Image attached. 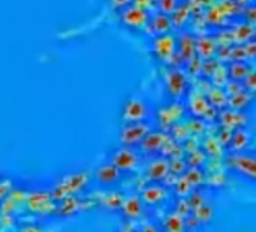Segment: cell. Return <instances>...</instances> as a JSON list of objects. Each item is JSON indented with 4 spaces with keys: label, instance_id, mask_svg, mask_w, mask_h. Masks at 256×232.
<instances>
[{
    "label": "cell",
    "instance_id": "obj_8",
    "mask_svg": "<svg viewBox=\"0 0 256 232\" xmlns=\"http://www.w3.org/2000/svg\"><path fill=\"white\" fill-rule=\"evenodd\" d=\"M175 48H176V41L169 34L157 36L154 41V52L160 59L166 60V59L172 58V54L175 53Z\"/></svg>",
    "mask_w": 256,
    "mask_h": 232
},
{
    "label": "cell",
    "instance_id": "obj_4",
    "mask_svg": "<svg viewBox=\"0 0 256 232\" xmlns=\"http://www.w3.org/2000/svg\"><path fill=\"white\" fill-rule=\"evenodd\" d=\"M110 163L113 166H116L120 172H128V170H133L138 168L139 164V157L136 154V151L133 148H128V146H122L119 150H116L112 156Z\"/></svg>",
    "mask_w": 256,
    "mask_h": 232
},
{
    "label": "cell",
    "instance_id": "obj_1",
    "mask_svg": "<svg viewBox=\"0 0 256 232\" xmlns=\"http://www.w3.org/2000/svg\"><path fill=\"white\" fill-rule=\"evenodd\" d=\"M151 133V127L150 124L144 122H130V124H125L120 130L119 139L122 146H128V148H133L136 145H140L142 140Z\"/></svg>",
    "mask_w": 256,
    "mask_h": 232
},
{
    "label": "cell",
    "instance_id": "obj_2",
    "mask_svg": "<svg viewBox=\"0 0 256 232\" xmlns=\"http://www.w3.org/2000/svg\"><path fill=\"white\" fill-rule=\"evenodd\" d=\"M150 17H151V14H150L148 8H142L138 5L128 6L126 10H124L119 14L120 23L132 30H139V29L148 26Z\"/></svg>",
    "mask_w": 256,
    "mask_h": 232
},
{
    "label": "cell",
    "instance_id": "obj_17",
    "mask_svg": "<svg viewBox=\"0 0 256 232\" xmlns=\"http://www.w3.org/2000/svg\"><path fill=\"white\" fill-rule=\"evenodd\" d=\"M122 202H124V198L122 196H119L118 193H110V194H107L106 198H104V204L108 206V208H120V205H122Z\"/></svg>",
    "mask_w": 256,
    "mask_h": 232
},
{
    "label": "cell",
    "instance_id": "obj_11",
    "mask_svg": "<svg viewBox=\"0 0 256 232\" xmlns=\"http://www.w3.org/2000/svg\"><path fill=\"white\" fill-rule=\"evenodd\" d=\"M142 199L139 196H130L124 199L122 205H120V210L124 212L125 217L128 218H138L140 214H142Z\"/></svg>",
    "mask_w": 256,
    "mask_h": 232
},
{
    "label": "cell",
    "instance_id": "obj_3",
    "mask_svg": "<svg viewBox=\"0 0 256 232\" xmlns=\"http://www.w3.org/2000/svg\"><path fill=\"white\" fill-rule=\"evenodd\" d=\"M148 116V106L145 104L144 100L133 96L130 100H126L122 108V118L125 124L130 122H144L145 118Z\"/></svg>",
    "mask_w": 256,
    "mask_h": 232
},
{
    "label": "cell",
    "instance_id": "obj_15",
    "mask_svg": "<svg viewBox=\"0 0 256 232\" xmlns=\"http://www.w3.org/2000/svg\"><path fill=\"white\" fill-rule=\"evenodd\" d=\"M108 5L114 12H122L124 10H126L128 6L134 5V0H108Z\"/></svg>",
    "mask_w": 256,
    "mask_h": 232
},
{
    "label": "cell",
    "instance_id": "obj_5",
    "mask_svg": "<svg viewBox=\"0 0 256 232\" xmlns=\"http://www.w3.org/2000/svg\"><path fill=\"white\" fill-rule=\"evenodd\" d=\"M120 176H122V172L116 166H113L110 162L100 164L95 170V180L101 186H112V184L118 182L120 180Z\"/></svg>",
    "mask_w": 256,
    "mask_h": 232
},
{
    "label": "cell",
    "instance_id": "obj_14",
    "mask_svg": "<svg viewBox=\"0 0 256 232\" xmlns=\"http://www.w3.org/2000/svg\"><path fill=\"white\" fill-rule=\"evenodd\" d=\"M157 8H158V12L170 16L175 12L178 5H176V0H157Z\"/></svg>",
    "mask_w": 256,
    "mask_h": 232
},
{
    "label": "cell",
    "instance_id": "obj_19",
    "mask_svg": "<svg viewBox=\"0 0 256 232\" xmlns=\"http://www.w3.org/2000/svg\"><path fill=\"white\" fill-rule=\"evenodd\" d=\"M142 232H157V229H156L152 224H145V226L142 228Z\"/></svg>",
    "mask_w": 256,
    "mask_h": 232
},
{
    "label": "cell",
    "instance_id": "obj_13",
    "mask_svg": "<svg viewBox=\"0 0 256 232\" xmlns=\"http://www.w3.org/2000/svg\"><path fill=\"white\" fill-rule=\"evenodd\" d=\"M176 47L180 48L181 58L190 60V58H192L193 53H194V40H193L192 36H182V38H180Z\"/></svg>",
    "mask_w": 256,
    "mask_h": 232
},
{
    "label": "cell",
    "instance_id": "obj_16",
    "mask_svg": "<svg viewBox=\"0 0 256 232\" xmlns=\"http://www.w3.org/2000/svg\"><path fill=\"white\" fill-rule=\"evenodd\" d=\"M247 66L244 65V64H241V62H236V64H234L232 66H230V76H232V78L234 80H240V78H242V77H246L247 76Z\"/></svg>",
    "mask_w": 256,
    "mask_h": 232
},
{
    "label": "cell",
    "instance_id": "obj_6",
    "mask_svg": "<svg viewBox=\"0 0 256 232\" xmlns=\"http://www.w3.org/2000/svg\"><path fill=\"white\" fill-rule=\"evenodd\" d=\"M166 84L172 96H181L186 92L187 80L180 70H170L166 76Z\"/></svg>",
    "mask_w": 256,
    "mask_h": 232
},
{
    "label": "cell",
    "instance_id": "obj_9",
    "mask_svg": "<svg viewBox=\"0 0 256 232\" xmlns=\"http://www.w3.org/2000/svg\"><path fill=\"white\" fill-rule=\"evenodd\" d=\"M168 142L166 134L158 133V132H151L140 144V148L145 152H157L158 150H162Z\"/></svg>",
    "mask_w": 256,
    "mask_h": 232
},
{
    "label": "cell",
    "instance_id": "obj_10",
    "mask_svg": "<svg viewBox=\"0 0 256 232\" xmlns=\"http://www.w3.org/2000/svg\"><path fill=\"white\" fill-rule=\"evenodd\" d=\"M169 172H170L169 160H166V158H157L148 168V176L152 181H162V180H164L169 175Z\"/></svg>",
    "mask_w": 256,
    "mask_h": 232
},
{
    "label": "cell",
    "instance_id": "obj_18",
    "mask_svg": "<svg viewBox=\"0 0 256 232\" xmlns=\"http://www.w3.org/2000/svg\"><path fill=\"white\" fill-rule=\"evenodd\" d=\"M166 223H168V228H169L170 232H178L181 229V226H182V220H181V217L178 214L169 216V218H168Z\"/></svg>",
    "mask_w": 256,
    "mask_h": 232
},
{
    "label": "cell",
    "instance_id": "obj_7",
    "mask_svg": "<svg viewBox=\"0 0 256 232\" xmlns=\"http://www.w3.org/2000/svg\"><path fill=\"white\" fill-rule=\"evenodd\" d=\"M148 26L156 36H162V35L169 34V30L172 28V18H170V16L157 11L156 14H151Z\"/></svg>",
    "mask_w": 256,
    "mask_h": 232
},
{
    "label": "cell",
    "instance_id": "obj_12",
    "mask_svg": "<svg viewBox=\"0 0 256 232\" xmlns=\"http://www.w3.org/2000/svg\"><path fill=\"white\" fill-rule=\"evenodd\" d=\"M164 198H166V190H164L163 186H158V184H154V186L146 187V188L142 192V196H140L142 202L150 204V205L158 204V202H162Z\"/></svg>",
    "mask_w": 256,
    "mask_h": 232
}]
</instances>
